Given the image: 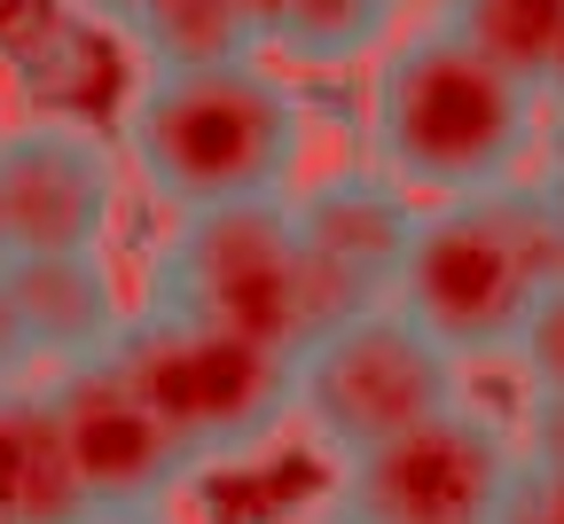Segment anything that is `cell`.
<instances>
[{
	"mask_svg": "<svg viewBox=\"0 0 564 524\" xmlns=\"http://www.w3.org/2000/svg\"><path fill=\"white\" fill-rule=\"evenodd\" d=\"M306 149V110L259 55L204 63V70H150L126 110V157L173 211L282 196Z\"/></svg>",
	"mask_w": 564,
	"mask_h": 524,
	"instance_id": "3957f363",
	"label": "cell"
},
{
	"mask_svg": "<svg viewBox=\"0 0 564 524\" xmlns=\"http://www.w3.org/2000/svg\"><path fill=\"white\" fill-rule=\"evenodd\" d=\"M541 95H549V110H564V47H556V63H549V87H541Z\"/></svg>",
	"mask_w": 564,
	"mask_h": 524,
	"instance_id": "7402d4cb",
	"label": "cell"
},
{
	"mask_svg": "<svg viewBox=\"0 0 564 524\" xmlns=\"http://www.w3.org/2000/svg\"><path fill=\"white\" fill-rule=\"evenodd\" d=\"M564 274V219L541 181H494L470 196H432L415 211L392 306L415 314L455 360H510L525 314Z\"/></svg>",
	"mask_w": 564,
	"mask_h": 524,
	"instance_id": "7a4b0ae2",
	"label": "cell"
},
{
	"mask_svg": "<svg viewBox=\"0 0 564 524\" xmlns=\"http://www.w3.org/2000/svg\"><path fill=\"white\" fill-rule=\"evenodd\" d=\"M141 306L204 321V329L259 337L274 352H299L306 345V314H299V228H291V204L251 196V204L181 211L173 236L158 243L150 297H141Z\"/></svg>",
	"mask_w": 564,
	"mask_h": 524,
	"instance_id": "8992f818",
	"label": "cell"
},
{
	"mask_svg": "<svg viewBox=\"0 0 564 524\" xmlns=\"http://www.w3.org/2000/svg\"><path fill=\"white\" fill-rule=\"evenodd\" d=\"M87 524H110V516H87Z\"/></svg>",
	"mask_w": 564,
	"mask_h": 524,
	"instance_id": "d4e9b609",
	"label": "cell"
},
{
	"mask_svg": "<svg viewBox=\"0 0 564 524\" xmlns=\"http://www.w3.org/2000/svg\"><path fill=\"white\" fill-rule=\"evenodd\" d=\"M110 360L165 415V430L188 446L196 470L204 462H251L291 423V352H274L259 337L204 329V321L141 306L110 337Z\"/></svg>",
	"mask_w": 564,
	"mask_h": 524,
	"instance_id": "277c9868",
	"label": "cell"
},
{
	"mask_svg": "<svg viewBox=\"0 0 564 524\" xmlns=\"http://www.w3.org/2000/svg\"><path fill=\"white\" fill-rule=\"evenodd\" d=\"M369 141L408 196H470L525 173L541 141V87L432 17L384 47L369 79Z\"/></svg>",
	"mask_w": 564,
	"mask_h": 524,
	"instance_id": "6da1fadb",
	"label": "cell"
},
{
	"mask_svg": "<svg viewBox=\"0 0 564 524\" xmlns=\"http://www.w3.org/2000/svg\"><path fill=\"white\" fill-rule=\"evenodd\" d=\"M0 524H87L47 392L0 384Z\"/></svg>",
	"mask_w": 564,
	"mask_h": 524,
	"instance_id": "7c38bea8",
	"label": "cell"
},
{
	"mask_svg": "<svg viewBox=\"0 0 564 524\" xmlns=\"http://www.w3.org/2000/svg\"><path fill=\"white\" fill-rule=\"evenodd\" d=\"M440 17L525 87H549V63L564 47V0H440Z\"/></svg>",
	"mask_w": 564,
	"mask_h": 524,
	"instance_id": "5bb4252c",
	"label": "cell"
},
{
	"mask_svg": "<svg viewBox=\"0 0 564 524\" xmlns=\"http://www.w3.org/2000/svg\"><path fill=\"white\" fill-rule=\"evenodd\" d=\"M126 40L141 47L150 70H204V63H243L259 55V24L243 17V0H133L118 17Z\"/></svg>",
	"mask_w": 564,
	"mask_h": 524,
	"instance_id": "4fadbf2b",
	"label": "cell"
},
{
	"mask_svg": "<svg viewBox=\"0 0 564 524\" xmlns=\"http://www.w3.org/2000/svg\"><path fill=\"white\" fill-rule=\"evenodd\" d=\"M282 9H291V0H243V17H251V24H259V40H267V32H274V17H282Z\"/></svg>",
	"mask_w": 564,
	"mask_h": 524,
	"instance_id": "44dd1931",
	"label": "cell"
},
{
	"mask_svg": "<svg viewBox=\"0 0 564 524\" xmlns=\"http://www.w3.org/2000/svg\"><path fill=\"white\" fill-rule=\"evenodd\" d=\"M17 259V236H9V204H0V266Z\"/></svg>",
	"mask_w": 564,
	"mask_h": 524,
	"instance_id": "cb8c5ba5",
	"label": "cell"
},
{
	"mask_svg": "<svg viewBox=\"0 0 564 524\" xmlns=\"http://www.w3.org/2000/svg\"><path fill=\"white\" fill-rule=\"evenodd\" d=\"M510 360H518L525 392H564V274L541 290V306L525 314V329H518Z\"/></svg>",
	"mask_w": 564,
	"mask_h": 524,
	"instance_id": "2e32d148",
	"label": "cell"
},
{
	"mask_svg": "<svg viewBox=\"0 0 564 524\" xmlns=\"http://www.w3.org/2000/svg\"><path fill=\"white\" fill-rule=\"evenodd\" d=\"M494 524H564V470L518 455L510 493H502V509H494Z\"/></svg>",
	"mask_w": 564,
	"mask_h": 524,
	"instance_id": "e0dca14e",
	"label": "cell"
},
{
	"mask_svg": "<svg viewBox=\"0 0 564 524\" xmlns=\"http://www.w3.org/2000/svg\"><path fill=\"white\" fill-rule=\"evenodd\" d=\"M392 24H400V0H291L267 40L306 70H345V63L377 55L392 40Z\"/></svg>",
	"mask_w": 564,
	"mask_h": 524,
	"instance_id": "9a60e30c",
	"label": "cell"
},
{
	"mask_svg": "<svg viewBox=\"0 0 564 524\" xmlns=\"http://www.w3.org/2000/svg\"><path fill=\"white\" fill-rule=\"evenodd\" d=\"M32 329H24V306H17V290H9V266H0V384H17L24 368H32Z\"/></svg>",
	"mask_w": 564,
	"mask_h": 524,
	"instance_id": "d6986e66",
	"label": "cell"
},
{
	"mask_svg": "<svg viewBox=\"0 0 564 524\" xmlns=\"http://www.w3.org/2000/svg\"><path fill=\"white\" fill-rule=\"evenodd\" d=\"M0 204L17 251H102L118 211V165L102 133L70 118H32L0 133Z\"/></svg>",
	"mask_w": 564,
	"mask_h": 524,
	"instance_id": "30bf717a",
	"label": "cell"
},
{
	"mask_svg": "<svg viewBox=\"0 0 564 524\" xmlns=\"http://www.w3.org/2000/svg\"><path fill=\"white\" fill-rule=\"evenodd\" d=\"M47 407H55V430H63L70 478H79V493H87V516L150 524L173 501V485L196 470L188 446L165 430V415L133 392V376L110 352L55 368Z\"/></svg>",
	"mask_w": 564,
	"mask_h": 524,
	"instance_id": "ba28073f",
	"label": "cell"
},
{
	"mask_svg": "<svg viewBox=\"0 0 564 524\" xmlns=\"http://www.w3.org/2000/svg\"><path fill=\"white\" fill-rule=\"evenodd\" d=\"M463 400V360L392 297L291 352V415L329 462L384 446Z\"/></svg>",
	"mask_w": 564,
	"mask_h": 524,
	"instance_id": "5b68a950",
	"label": "cell"
},
{
	"mask_svg": "<svg viewBox=\"0 0 564 524\" xmlns=\"http://www.w3.org/2000/svg\"><path fill=\"white\" fill-rule=\"evenodd\" d=\"M518 455H533V462H556V470H564V392H525Z\"/></svg>",
	"mask_w": 564,
	"mask_h": 524,
	"instance_id": "ac0fdd59",
	"label": "cell"
},
{
	"mask_svg": "<svg viewBox=\"0 0 564 524\" xmlns=\"http://www.w3.org/2000/svg\"><path fill=\"white\" fill-rule=\"evenodd\" d=\"M533 149H541V173H533V181H541V196H549V204H556V219H564V110L541 125V141H533Z\"/></svg>",
	"mask_w": 564,
	"mask_h": 524,
	"instance_id": "ffe728a7",
	"label": "cell"
},
{
	"mask_svg": "<svg viewBox=\"0 0 564 524\" xmlns=\"http://www.w3.org/2000/svg\"><path fill=\"white\" fill-rule=\"evenodd\" d=\"M9 290L24 306L32 352L55 368L110 352V337L126 329V306H118V282H110L102 251H17Z\"/></svg>",
	"mask_w": 564,
	"mask_h": 524,
	"instance_id": "8fae6325",
	"label": "cell"
},
{
	"mask_svg": "<svg viewBox=\"0 0 564 524\" xmlns=\"http://www.w3.org/2000/svg\"><path fill=\"white\" fill-rule=\"evenodd\" d=\"M299 228V314L306 345L392 297L400 259L415 243V196L392 173H329L291 204Z\"/></svg>",
	"mask_w": 564,
	"mask_h": 524,
	"instance_id": "9c48e42d",
	"label": "cell"
},
{
	"mask_svg": "<svg viewBox=\"0 0 564 524\" xmlns=\"http://www.w3.org/2000/svg\"><path fill=\"white\" fill-rule=\"evenodd\" d=\"M518 470V438L455 400L415 430L337 462V493L314 524H494Z\"/></svg>",
	"mask_w": 564,
	"mask_h": 524,
	"instance_id": "52a82bcc",
	"label": "cell"
},
{
	"mask_svg": "<svg viewBox=\"0 0 564 524\" xmlns=\"http://www.w3.org/2000/svg\"><path fill=\"white\" fill-rule=\"evenodd\" d=\"M79 9H95V17H110V24H118V17L133 9V0H79Z\"/></svg>",
	"mask_w": 564,
	"mask_h": 524,
	"instance_id": "603a6c76",
	"label": "cell"
}]
</instances>
